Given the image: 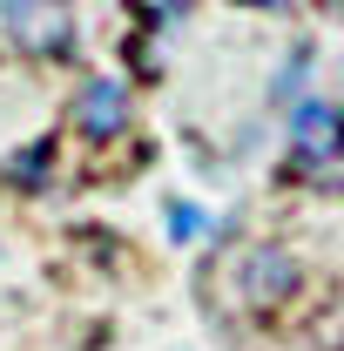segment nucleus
<instances>
[{"label": "nucleus", "instance_id": "7", "mask_svg": "<svg viewBox=\"0 0 344 351\" xmlns=\"http://www.w3.org/2000/svg\"><path fill=\"white\" fill-rule=\"evenodd\" d=\"M196 230H203V210H196V203H175V210H169V237H175V243H189Z\"/></svg>", "mask_w": 344, "mask_h": 351}, {"label": "nucleus", "instance_id": "8", "mask_svg": "<svg viewBox=\"0 0 344 351\" xmlns=\"http://www.w3.org/2000/svg\"><path fill=\"white\" fill-rule=\"evenodd\" d=\"M243 7H284V0H243Z\"/></svg>", "mask_w": 344, "mask_h": 351}, {"label": "nucleus", "instance_id": "1", "mask_svg": "<svg viewBox=\"0 0 344 351\" xmlns=\"http://www.w3.org/2000/svg\"><path fill=\"white\" fill-rule=\"evenodd\" d=\"M0 34L27 54H68L75 47V21L61 0H0Z\"/></svg>", "mask_w": 344, "mask_h": 351}, {"label": "nucleus", "instance_id": "5", "mask_svg": "<svg viewBox=\"0 0 344 351\" xmlns=\"http://www.w3.org/2000/svg\"><path fill=\"white\" fill-rule=\"evenodd\" d=\"M47 156H54L47 142H34V149H21V156L7 162V169H14V182H21V189H41V176H47Z\"/></svg>", "mask_w": 344, "mask_h": 351}, {"label": "nucleus", "instance_id": "3", "mask_svg": "<svg viewBox=\"0 0 344 351\" xmlns=\"http://www.w3.org/2000/svg\"><path fill=\"white\" fill-rule=\"evenodd\" d=\"M75 129L88 135V142H108V135L129 129V88L115 82V75H95V82H82V95H75Z\"/></svg>", "mask_w": 344, "mask_h": 351}, {"label": "nucleus", "instance_id": "2", "mask_svg": "<svg viewBox=\"0 0 344 351\" xmlns=\"http://www.w3.org/2000/svg\"><path fill=\"white\" fill-rule=\"evenodd\" d=\"M344 149V108L331 101H297L291 108V156L310 162V169H331Z\"/></svg>", "mask_w": 344, "mask_h": 351}, {"label": "nucleus", "instance_id": "4", "mask_svg": "<svg viewBox=\"0 0 344 351\" xmlns=\"http://www.w3.org/2000/svg\"><path fill=\"white\" fill-rule=\"evenodd\" d=\"M291 291H297V263L284 250H250L236 263V298L243 304H284Z\"/></svg>", "mask_w": 344, "mask_h": 351}, {"label": "nucleus", "instance_id": "6", "mask_svg": "<svg viewBox=\"0 0 344 351\" xmlns=\"http://www.w3.org/2000/svg\"><path fill=\"white\" fill-rule=\"evenodd\" d=\"M304 75H310V47H297L291 61H284V75L270 82V101H297V88H304Z\"/></svg>", "mask_w": 344, "mask_h": 351}]
</instances>
